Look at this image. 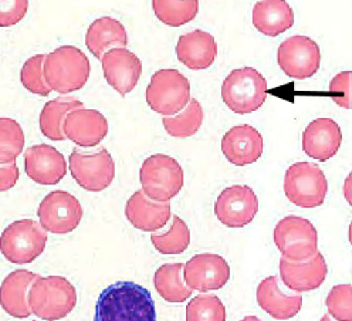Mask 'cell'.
Returning a JSON list of instances; mask_svg holds the SVG:
<instances>
[{
	"label": "cell",
	"instance_id": "obj_1",
	"mask_svg": "<svg viewBox=\"0 0 352 321\" xmlns=\"http://www.w3.org/2000/svg\"><path fill=\"white\" fill-rule=\"evenodd\" d=\"M94 321H157V309L148 289L117 282L98 296Z\"/></svg>",
	"mask_w": 352,
	"mask_h": 321
},
{
	"label": "cell",
	"instance_id": "obj_2",
	"mask_svg": "<svg viewBox=\"0 0 352 321\" xmlns=\"http://www.w3.org/2000/svg\"><path fill=\"white\" fill-rule=\"evenodd\" d=\"M90 61L74 46H61L47 54L44 61V80L58 94L81 90L90 78Z\"/></svg>",
	"mask_w": 352,
	"mask_h": 321
},
{
	"label": "cell",
	"instance_id": "obj_3",
	"mask_svg": "<svg viewBox=\"0 0 352 321\" xmlns=\"http://www.w3.org/2000/svg\"><path fill=\"white\" fill-rule=\"evenodd\" d=\"M76 305V287L61 276L38 277L29 291L32 313L46 321H57L67 317Z\"/></svg>",
	"mask_w": 352,
	"mask_h": 321
},
{
	"label": "cell",
	"instance_id": "obj_4",
	"mask_svg": "<svg viewBox=\"0 0 352 321\" xmlns=\"http://www.w3.org/2000/svg\"><path fill=\"white\" fill-rule=\"evenodd\" d=\"M140 182L149 199L168 203L184 188V169L169 155H151L140 169Z\"/></svg>",
	"mask_w": 352,
	"mask_h": 321
},
{
	"label": "cell",
	"instance_id": "obj_5",
	"mask_svg": "<svg viewBox=\"0 0 352 321\" xmlns=\"http://www.w3.org/2000/svg\"><path fill=\"white\" fill-rule=\"evenodd\" d=\"M189 80L173 69L153 73L146 87V102L152 111L164 117L182 113L190 102Z\"/></svg>",
	"mask_w": 352,
	"mask_h": 321
},
{
	"label": "cell",
	"instance_id": "obj_6",
	"mask_svg": "<svg viewBox=\"0 0 352 321\" xmlns=\"http://www.w3.org/2000/svg\"><path fill=\"white\" fill-rule=\"evenodd\" d=\"M222 98L236 114L254 113L266 102L267 81L253 67L233 70L223 81Z\"/></svg>",
	"mask_w": 352,
	"mask_h": 321
},
{
	"label": "cell",
	"instance_id": "obj_7",
	"mask_svg": "<svg viewBox=\"0 0 352 321\" xmlns=\"http://www.w3.org/2000/svg\"><path fill=\"white\" fill-rule=\"evenodd\" d=\"M47 230L33 219H20L10 223L0 239L5 259L13 265H29L44 252Z\"/></svg>",
	"mask_w": 352,
	"mask_h": 321
},
{
	"label": "cell",
	"instance_id": "obj_8",
	"mask_svg": "<svg viewBox=\"0 0 352 321\" xmlns=\"http://www.w3.org/2000/svg\"><path fill=\"white\" fill-rule=\"evenodd\" d=\"M284 194L298 208H318L328 194V181L318 165L296 162L284 175Z\"/></svg>",
	"mask_w": 352,
	"mask_h": 321
},
{
	"label": "cell",
	"instance_id": "obj_9",
	"mask_svg": "<svg viewBox=\"0 0 352 321\" xmlns=\"http://www.w3.org/2000/svg\"><path fill=\"white\" fill-rule=\"evenodd\" d=\"M273 239L281 258L292 262H305L318 252V233L316 226L301 217L283 218L274 228Z\"/></svg>",
	"mask_w": 352,
	"mask_h": 321
},
{
	"label": "cell",
	"instance_id": "obj_10",
	"mask_svg": "<svg viewBox=\"0 0 352 321\" xmlns=\"http://www.w3.org/2000/svg\"><path fill=\"white\" fill-rule=\"evenodd\" d=\"M69 166L74 181L88 192H101L116 178V162L105 148H97L96 151L74 148Z\"/></svg>",
	"mask_w": 352,
	"mask_h": 321
},
{
	"label": "cell",
	"instance_id": "obj_11",
	"mask_svg": "<svg viewBox=\"0 0 352 321\" xmlns=\"http://www.w3.org/2000/svg\"><path fill=\"white\" fill-rule=\"evenodd\" d=\"M277 61L285 76L296 80L310 78L320 70V47L310 37L293 36L278 46Z\"/></svg>",
	"mask_w": 352,
	"mask_h": 321
},
{
	"label": "cell",
	"instance_id": "obj_12",
	"mask_svg": "<svg viewBox=\"0 0 352 321\" xmlns=\"http://www.w3.org/2000/svg\"><path fill=\"white\" fill-rule=\"evenodd\" d=\"M80 201L65 190H54L44 198L37 209L40 225L50 233L65 234L76 230L82 219Z\"/></svg>",
	"mask_w": 352,
	"mask_h": 321
},
{
	"label": "cell",
	"instance_id": "obj_13",
	"mask_svg": "<svg viewBox=\"0 0 352 321\" xmlns=\"http://www.w3.org/2000/svg\"><path fill=\"white\" fill-rule=\"evenodd\" d=\"M258 212V198L248 185H233L220 192L214 203V215L228 228H245Z\"/></svg>",
	"mask_w": 352,
	"mask_h": 321
},
{
	"label": "cell",
	"instance_id": "obj_14",
	"mask_svg": "<svg viewBox=\"0 0 352 321\" xmlns=\"http://www.w3.org/2000/svg\"><path fill=\"white\" fill-rule=\"evenodd\" d=\"M184 279L192 290L208 293L223 289L230 279V266L222 256L201 253L184 266Z\"/></svg>",
	"mask_w": 352,
	"mask_h": 321
},
{
	"label": "cell",
	"instance_id": "obj_15",
	"mask_svg": "<svg viewBox=\"0 0 352 321\" xmlns=\"http://www.w3.org/2000/svg\"><path fill=\"white\" fill-rule=\"evenodd\" d=\"M105 81L122 97L137 87L142 74V63L126 47L109 50L101 58Z\"/></svg>",
	"mask_w": 352,
	"mask_h": 321
},
{
	"label": "cell",
	"instance_id": "obj_16",
	"mask_svg": "<svg viewBox=\"0 0 352 321\" xmlns=\"http://www.w3.org/2000/svg\"><path fill=\"white\" fill-rule=\"evenodd\" d=\"M25 170L38 185H57L67 174V162L54 146L40 144L25 151Z\"/></svg>",
	"mask_w": 352,
	"mask_h": 321
},
{
	"label": "cell",
	"instance_id": "obj_17",
	"mask_svg": "<svg viewBox=\"0 0 352 321\" xmlns=\"http://www.w3.org/2000/svg\"><path fill=\"white\" fill-rule=\"evenodd\" d=\"M341 144V128L331 118H317L308 124L302 133V151L320 162H325L336 157Z\"/></svg>",
	"mask_w": 352,
	"mask_h": 321
},
{
	"label": "cell",
	"instance_id": "obj_18",
	"mask_svg": "<svg viewBox=\"0 0 352 321\" xmlns=\"http://www.w3.org/2000/svg\"><path fill=\"white\" fill-rule=\"evenodd\" d=\"M327 274V262L320 252L305 262H292L284 258L280 259L281 280L296 293H305L318 289L325 282Z\"/></svg>",
	"mask_w": 352,
	"mask_h": 321
},
{
	"label": "cell",
	"instance_id": "obj_19",
	"mask_svg": "<svg viewBox=\"0 0 352 321\" xmlns=\"http://www.w3.org/2000/svg\"><path fill=\"white\" fill-rule=\"evenodd\" d=\"M263 146L261 134L249 124L230 128L222 138L223 155L236 166L257 162L263 155Z\"/></svg>",
	"mask_w": 352,
	"mask_h": 321
},
{
	"label": "cell",
	"instance_id": "obj_20",
	"mask_svg": "<svg viewBox=\"0 0 352 321\" xmlns=\"http://www.w3.org/2000/svg\"><path fill=\"white\" fill-rule=\"evenodd\" d=\"M65 138L82 148L97 146L108 134V121L97 110L78 109L64 121Z\"/></svg>",
	"mask_w": 352,
	"mask_h": 321
},
{
	"label": "cell",
	"instance_id": "obj_21",
	"mask_svg": "<svg viewBox=\"0 0 352 321\" xmlns=\"http://www.w3.org/2000/svg\"><path fill=\"white\" fill-rule=\"evenodd\" d=\"M176 56L188 69L195 71L205 70L216 60L217 43L210 33L197 29L179 37Z\"/></svg>",
	"mask_w": 352,
	"mask_h": 321
},
{
	"label": "cell",
	"instance_id": "obj_22",
	"mask_svg": "<svg viewBox=\"0 0 352 321\" xmlns=\"http://www.w3.org/2000/svg\"><path fill=\"white\" fill-rule=\"evenodd\" d=\"M257 303L261 310L276 320H290L302 307L301 294H289L281 290L278 277L269 276L257 287Z\"/></svg>",
	"mask_w": 352,
	"mask_h": 321
},
{
	"label": "cell",
	"instance_id": "obj_23",
	"mask_svg": "<svg viewBox=\"0 0 352 321\" xmlns=\"http://www.w3.org/2000/svg\"><path fill=\"white\" fill-rule=\"evenodd\" d=\"M38 274L30 270H14L6 276L0 287V302L3 310L14 318H28L32 310L29 306V291Z\"/></svg>",
	"mask_w": 352,
	"mask_h": 321
},
{
	"label": "cell",
	"instance_id": "obj_24",
	"mask_svg": "<svg viewBox=\"0 0 352 321\" xmlns=\"http://www.w3.org/2000/svg\"><path fill=\"white\" fill-rule=\"evenodd\" d=\"M125 217L132 226L142 232L160 230L170 219V203L152 201L141 189L134 192L128 199L125 206Z\"/></svg>",
	"mask_w": 352,
	"mask_h": 321
},
{
	"label": "cell",
	"instance_id": "obj_25",
	"mask_svg": "<svg viewBox=\"0 0 352 321\" xmlns=\"http://www.w3.org/2000/svg\"><path fill=\"white\" fill-rule=\"evenodd\" d=\"M294 25V12L284 0H263L253 8V26L264 36L277 37Z\"/></svg>",
	"mask_w": 352,
	"mask_h": 321
},
{
	"label": "cell",
	"instance_id": "obj_26",
	"mask_svg": "<svg viewBox=\"0 0 352 321\" xmlns=\"http://www.w3.org/2000/svg\"><path fill=\"white\" fill-rule=\"evenodd\" d=\"M87 49L97 58L117 47L128 46V34L125 27L113 17H101L94 20L85 34Z\"/></svg>",
	"mask_w": 352,
	"mask_h": 321
},
{
	"label": "cell",
	"instance_id": "obj_27",
	"mask_svg": "<svg viewBox=\"0 0 352 321\" xmlns=\"http://www.w3.org/2000/svg\"><path fill=\"white\" fill-rule=\"evenodd\" d=\"M78 109H84V104L70 96H63L49 101L43 107L40 114L41 134L53 141H64V121L72 111Z\"/></svg>",
	"mask_w": 352,
	"mask_h": 321
},
{
	"label": "cell",
	"instance_id": "obj_28",
	"mask_svg": "<svg viewBox=\"0 0 352 321\" xmlns=\"http://www.w3.org/2000/svg\"><path fill=\"white\" fill-rule=\"evenodd\" d=\"M184 266L182 263H165L153 276L157 291L168 303H184L192 296L193 290L188 287L184 279Z\"/></svg>",
	"mask_w": 352,
	"mask_h": 321
},
{
	"label": "cell",
	"instance_id": "obj_29",
	"mask_svg": "<svg viewBox=\"0 0 352 321\" xmlns=\"http://www.w3.org/2000/svg\"><path fill=\"white\" fill-rule=\"evenodd\" d=\"M205 113L201 102L197 100H190L186 109L173 117H164L162 124L165 126V131L175 138H189L193 137L197 131L201 130L204 124Z\"/></svg>",
	"mask_w": 352,
	"mask_h": 321
},
{
	"label": "cell",
	"instance_id": "obj_30",
	"mask_svg": "<svg viewBox=\"0 0 352 321\" xmlns=\"http://www.w3.org/2000/svg\"><path fill=\"white\" fill-rule=\"evenodd\" d=\"M152 9L155 16L164 25L170 27H179L192 21L199 12L197 0H153Z\"/></svg>",
	"mask_w": 352,
	"mask_h": 321
},
{
	"label": "cell",
	"instance_id": "obj_31",
	"mask_svg": "<svg viewBox=\"0 0 352 321\" xmlns=\"http://www.w3.org/2000/svg\"><path fill=\"white\" fill-rule=\"evenodd\" d=\"M151 242L162 254H181L190 245V230L178 215L172 218V225L165 233H152Z\"/></svg>",
	"mask_w": 352,
	"mask_h": 321
},
{
	"label": "cell",
	"instance_id": "obj_32",
	"mask_svg": "<svg viewBox=\"0 0 352 321\" xmlns=\"http://www.w3.org/2000/svg\"><path fill=\"white\" fill-rule=\"evenodd\" d=\"M23 146L25 134L20 124L8 117L0 118V165L16 162Z\"/></svg>",
	"mask_w": 352,
	"mask_h": 321
},
{
	"label": "cell",
	"instance_id": "obj_33",
	"mask_svg": "<svg viewBox=\"0 0 352 321\" xmlns=\"http://www.w3.org/2000/svg\"><path fill=\"white\" fill-rule=\"evenodd\" d=\"M228 311L223 302L214 294L195 296L186 306V321H226Z\"/></svg>",
	"mask_w": 352,
	"mask_h": 321
},
{
	"label": "cell",
	"instance_id": "obj_34",
	"mask_svg": "<svg viewBox=\"0 0 352 321\" xmlns=\"http://www.w3.org/2000/svg\"><path fill=\"white\" fill-rule=\"evenodd\" d=\"M44 54H37L30 57L20 70V81L23 87L33 94L47 97L52 94V89L44 80V61H46Z\"/></svg>",
	"mask_w": 352,
	"mask_h": 321
},
{
	"label": "cell",
	"instance_id": "obj_35",
	"mask_svg": "<svg viewBox=\"0 0 352 321\" xmlns=\"http://www.w3.org/2000/svg\"><path fill=\"white\" fill-rule=\"evenodd\" d=\"M328 314L337 321H352V285H337L325 300Z\"/></svg>",
	"mask_w": 352,
	"mask_h": 321
},
{
	"label": "cell",
	"instance_id": "obj_36",
	"mask_svg": "<svg viewBox=\"0 0 352 321\" xmlns=\"http://www.w3.org/2000/svg\"><path fill=\"white\" fill-rule=\"evenodd\" d=\"M333 101L345 110H352V71L337 74L328 85Z\"/></svg>",
	"mask_w": 352,
	"mask_h": 321
},
{
	"label": "cell",
	"instance_id": "obj_37",
	"mask_svg": "<svg viewBox=\"0 0 352 321\" xmlns=\"http://www.w3.org/2000/svg\"><path fill=\"white\" fill-rule=\"evenodd\" d=\"M28 0H17V2H0V26L9 27L23 19L28 13Z\"/></svg>",
	"mask_w": 352,
	"mask_h": 321
},
{
	"label": "cell",
	"instance_id": "obj_38",
	"mask_svg": "<svg viewBox=\"0 0 352 321\" xmlns=\"http://www.w3.org/2000/svg\"><path fill=\"white\" fill-rule=\"evenodd\" d=\"M19 181V168L16 162L0 165V190L12 189Z\"/></svg>",
	"mask_w": 352,
	"mask_h": 321
},
{
	"label": "cell",
	"instance_id": "obj_39",
	"mask_svg": "<svg viewBox=\"0 0 352 321\" xmlns=\"http://www.w3.org/2000/svg\"><path fill=\"white\" fill-rule=\"evenodd\" d=\"M342 192H344V197H345L346 202H348L349 206L352 208V170H351L349 175L346 177V179H345V182H344Z\"/></svg>",
	"mask_w": 352,
	"mask_h": 321
},
{
	"label": "cell",
	"instance_id": "obj_40",
	"mask_svg": "<svg viewBox=\"0 0 352 321\" xmlns=\"http://www.w3.org/2000/svg\"><path fill=\"white\" fill-rule=\"evenodd\" d=\"M240 321H261V320L256 316H246L243 320H240Z\"/></svg>",
	"mask_w": 352,
	"mask_h": 321
},
{
	"label": "cell",
	"instance_id": "obj_41",
	"mask_svg": "<svg viewBox=\"0 0 352 321\" xmlns=\"http://www.w3.org/2000/svg\"><path fill=\"white\" fill-rule=\"evenodd\" d=\"M348 238H349V243L352 246V221L349 223V229H348Z\"/></svg>",
	"mask_w": 352,
	"mask_h": 321
},
{
	"label": "cell",
	"instance_id": "obj_42",
	"mask_svg": "<svg viewBox=\"0 0 352 321\" xmlns=\"http://www.w3.org/2000/svg\"><path fill=\"white\" fill-rule=\"evenodd\" d=\"M320 321H334V320H333V317L329 316V314H325V316H322V317H321V320H320Z\"/></svg>",
	"mask_w": 352,
	"mask_h": 321
}]
</instances>
